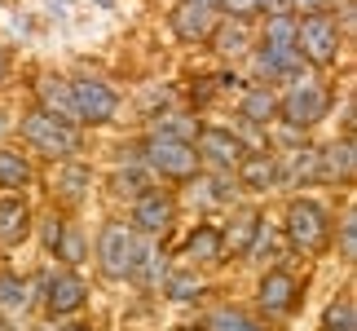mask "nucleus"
I'll return each instance as SVG.
<instances>
[{
	"mask_svg": "<svg viewBox=\"0 0 357 331\" xmlns=\"http://www.w3.org/2000/svg\"><path fill=\"white\" fill-rule=\"evenodd\" d=\"M84 190H89V168H79V163H66V168H58V195H62L66 203L84 199Z\"/></svg>",
	"mask_w": 357,
	"mask_h": 331,
	"instance_id": "a878e982",
	"label": "nucleus"
},
{
	"mask_svg": "<svg viewBox=\"0 0 357 331\" xmlns=\"http://www.w3.org/2000/svg\"><path fill=\"white\" fill-rule=\"evenodd\" d=\"M238 172H243L247 190H269L273 182H278V163H273V155H243Z\"/></svg>",
	"mask_w": 357,
	"mask_h": 331,
	"instance_id": "6ab92c4d",
	"label": "nucleus"
},
{
	"mask_svg": "<svg viewBox=\"0 0 357 331\" xmlns=\"http://www.w3.org/2000/svg\"><path fill=\"white\" fill-rule=\"evenodd\" d=\"M318 159H322V177H340V182H349V177H353V137L331 142Z\"/></svg>",
	"mask_w": 357,
	"mask_h": 331,
	"instance_id": "412c9836",
	"label": "nucleus"
},
{
	"mask_svg": "<svg viewBox=\"0 0 357 331\" xmlns=\"http://www.w3.org/2000/svg\"><path fill=\"white\" fill-rule=\"evenodd\" d=\"M291 172H296V177H322V159H318V150H296Z\"/></svg>",
	"mask_w": 357,
	"mask_h": 331,
	"instance_id": "473e14b6",
	"label": "nucleus"
},
{
	"mask_svg": "<svg viewBox=\"0 0 357 331\" xmlns=\"http://www.w3.org/2000/svg\"><path fill=\"white\" fill-rule=\"evenodd\" d=\"M102 5H115V0H102Z\"/></svg>",
	"mask_w": 357,
	"mask_h": 331,
	"instance_id": "79ce46f5",
	"label": "nucleus"
},
{
	"mask_svg": "<svg viewBox=\"0 0 357 331\" xmlns=\"http://www.w3.org/2000/svg\"><path fill=\"white\" fill-rule=\"evenodd\" d=\"M296 53H305L313 66H331L340 58V27L331 13H305L296 22Z\"/></svg>",
	"mask_w": 357,
	"mask_h": 331,
	"instance_id": "f03ea898",
	"label": "nucleus"
},
{
	"mask_svg": "<svg viewBox=\"0 0 357 331\" xmlns=\"http://www.w3.org/2000/svg\"><path fill=\"white\" fill-rule=\"evenodd\" d=\"M40 110L45 115H53V119H62V124H79V115H75V98H71V84L66 80H58V75H49V80H40Z\"/></svg>",
	"mask_w": 357,
	"mask_h": 331,
	"instance_id": "ddd939ff",
	"label": "nucleus"
},
{
	"mask_svg": "<svg viewBox=\"0 0 357 331\" xmlns=\"http://www.w3.org/2000/svg\"><path fill=\"white\" fill-rule=\"evenodd\" d=\"M26 226H31V212H26L22 199H5V203H0V247L22 243Z\"/></svg>",
	"mask_w": 357,
	"mask_h": 331,
	"instance_id": "dca6fc26",
	"label": "nucleus"
},
{
	"mask_svg": "<svg viewBox=\"0 0 357 331\" xmlns=\"http://www.w3.org/2000/svg\"><path fill=\"white\" fill-rule=\"evenodd\" d=\"M287 239H291L300 252H322L326 239H331V221H326V212L318 208L313 199H296L291 208H287Z\"/></svg>",
	"mask_w": 357,
	"mask_h": 331,
	"instance_id": "39448f33",
	"label": "nucleus"
},
{
	"mask_svg": "<svg viewBox=\"0 0 357 331\" xmlns=\"http://www.w3.org/2000/svg\"><path fill=\"white\" fill-rule=\"evenodd\" d=\"M273 110H278V98H273L269 89H252L243 98V119H252V124H269Z\"/></svg>",
	"mask_w": 357,
	"mask_h": 331,
	"instance_id": "393cba45",
	"label": "nucleus"
},
{
	"mask_svg": "<svg viewBox=\"0 0 357 331\" xmlns=\"http://www.w3.org/2000/svg\"><path fill=\"white\" fill-rule=\"evenodd\" d=\"M172 216H176V203H172L168 190H146L132 203V226L142 234H163L172 226Z\"/></svg>",
	"mask_w": 357,
	"mask_h": 331,
	"instance_id": "1a4fd4ad",
	"label": "nucleus"
},
{
	"mask_svg": "<svg viewBox=\"0 0 357 331\" xmlns=\"http://www.w3.org/2000/svg\"><path fill=\"white\" fill-rule=\"evenodd\" d=\"M195 5H208L212 9V5H221V0H195Z\"/></svg>",
	"mask_w": 357,
	"mask_h": 331,
	"instance_id": "58836bf2",
	"label": "nucleus"
},
{
	"mask_svg": "<svg viewBox=\"0 0 357 331\" xmlns=\"http://www.w3.org/2000/svg\"><path fill=\"white\" fill-rule=\"evenodd\" d=\"M256 230H260V212H238L234 221H229V230L221 234V256H247V247H252L256 239Z\"/></svg>",
	"mask_w": 357,
	"mask_h": 331,
	"instance_id": "2eb2a0df",
	"label": "nucleus"
},
{
	"mask_svg": "<svg viewBox=\"0 0 357 331\" xmlns=\"http://www.w3.org/2000/svg\"><path fill=\"white\" fill-rule=\"evenodd\" d=\"M163 287H168L172 300H195L199 296V279H195V274H168V283H163Z\"/></svg>",
	"mask_w": 357,
	"mask_h": 331,
	"instance_id": "2f4dec72",
	"label": "nucleus"
},
{
	"mask_svg": "<svg viewBox=\"0 0 357 331\" xmlns=\"http://www.w3.org/2000/svg\"><path fill=\"white\" fill-rule=\"evenodd\" d=\"M326 331H357V314H353V300H335L331 309H326Z\"/></svg>",
	"mask_w": 357,
	"mask_h": 331,
	"instance_id": "7c9ffc66",
	"label": "nucleus"
},
{
	"mask_svg": "<svg viewBox=\"0 0 357 331\" xmlns=\"http://www.w3.org/2000/svg\"><path fill=\"white\" fill-rule=\"evenodd\" d=\"M234 195H238V190H234V182H229L225 172L195 182V203H203V208H221V203H229Z\"/></svg>",
	"mask_w": 357,
	"mask_h": 331,
	"instance_id": "4be33fe9",
	"label": "nucleus"
},
{
	"mask_svg": "<svg viewBox=\"0 0 357 331\" xmlns=\"http://www.w3.org/2000/svg\"><path fill=\"white\" fill-rule=\"evenodd\" d=\"M115 190H119V195H146V190H150V168H146V163H137V168L119 172L115 177Z\"/></svg>",
	"mask_w": 357,
	"mask_h": 331,
	"instance_id": "c756f323",
	"label": "nucleus"
},
{
	"mask_svg": "<svg viewBox=\"0 0 357 331\" xmlns=\"http://www.w3.org/2000/svg\"><path fill=\"white\" fill-rule=\"evenodd\" d=\"M260 305L269 314H287L296 305V279L287 270H269L265 283H260Z\"/></svg>",
	"mask_w": 357,
	"mask_h": 331,
	"instance_id": "4468645a",
	"label": "nucleus"
},
{
	"mask_svg": "<svg viewBox=\"0 0 357 331\" xmlns=\"http://www.w3.org/2000/svg\"><path fill=\"white\" fill-rule=\"evenodd\" d=\"M132 256H137V234H132L128 226H119V221H111V226L98 234V260H102V274H106V279H128Z\"/></svg>",
	"mask_w": 357,
	"mask_h": 331,
	"instance_id": "0eeeda50",
	"label": "nucleus"
},
{
	"mask_svg": "<svg viewBox=\"0 0 357 331\" xmlns=\"http://www.w3.org/2000/svg\"><path fill=\"white\" fill-rule=\"evenodd\" d=\"M221 5L229 9V18H243V22H247L260 5H269V0H221Z\"/></svg>",
	"mask_w": 357,
	"mask_h": 331,
	"instance_id": "f704fd0d",
	"label": "nucleus"
},
{
	"mask_svg": "<svg viewBox=\"0 0 357 331\" xmlns=\"http://www.w3.org/2000/svg\"><path fill=\"white\" fill-rule=\"evenodd\" d=\"M243 155H247V150H243V142H238L229 128H203V133H199V159L216 163L221 172H225V168H238Z\"/></svg>",
	"mask_w": 357,
	"mask_h": 331,
	"instance_id": "9b49d317",
	"label": "nucleus"
},
{
	"mask_svg": "<svg viewBox=\"0 0 357 331\" xmlns=\"http://www.w3.org/2000/svg\"><path fill=\"white\" fill-rule=\"evenodd\" d=\"M340 252H344V260L357 256V221H353V212L344 216V226H340Z\"/></svg>",
	"mask_w": 357,
	"mask_h": 331,
	"instance_id": "72a5a7b5",
	"label": "nucleus"
},
{
	"mask_svg": "<svg viewBox=\"0 0 357 331\" xmlns=\"http://www.w3.org/2000/svg\"><path fill=\"white\" fill-rule=\"evenodd\" d=\"M53 5H58V9H66V5H71V0H53Z\"/></svg>",
	"mask_w": 357,
	"mask_h": 331,
	"instance_id": "ea45409f",
	"label": "nucleus"
},
{
	"mask_svg": "<svg viewBox=\"0 0 357 331\" xmlns=\"http://www.w3.org/2000/svg\"><path fill=\"white\" fill-rule=\"evenodd\" d=\"M62 331H89V327L84 323H71V327H62Z\"/></svg>",
	"mask_w": 357,
	"mask_h": 331,
	"instance_id": "4c0bfd02",
	"label": "nucleus"
},
{
	"mask_svg": "<svg viewBox=\"0 0 357 331\" xmlns=\"http://www.w3.org/2000/svg\"><path fill=\"white\" fill-rule=\"evenodd\" d=\"M84 300H89V287H84V279H79V274H71V270L53 274V279L45 283V309L53 314V318H62V314H75Z\"/></svg>",
	"mask_w": 357,
	"mask_h": 331,
	"instance_id": "9d476101",
	"label": "nucleus"
},
{
	"mask_svg": "<svg viewBox=\"0 0 357 331\" xmlns=\"http://www.w3.org/2000/svg\"><path fill=\"white\" fill-rule=\"evenodd\" d=\"M212 45H216L221 58H238V53L252 49V27H247L243 18H229L225 27H216V31H212Z\"/></svg>",
	"mask_w": 357,
	"mask_h": 331,
	"instance_id": "f3484780",
	"label": "nucleus"
},
{
	"mask_svg": "<svg viewBox=\"0 0 357 331\" xmlns=\"http://www.w3.org/2000/svg\"><path fill=\"white\" fill-rule=\"evenodd\" d=\"M172 31L185 40V45H199V40L212 36V9L208 5H195V0H185V5L172 9Z\"/></svg>",
	"mask_w": 357,
	"mask_h": 331,
	"instance_id": "f8f14e48",
	"label": "nucleus"
},
{
	"mask_svg": "<svg viewBox=\"0 0 357 331\" xmlns=\"http://www.w3.org/2000/svg\"><path fill=\"white\" fill-rule=\"evenodd\" d=\"M53 252H58V260H66V265H79V260H84V239H79V230L75 226H62Z\"/></svg>",
	"mask_w": 357,
	"mask_h": 331,
	"instance_id": "cd10ccee",
	"label": "nucleus"
},
{
	"mask_svg": "<svg viewBox=\"0 0 357 331\" xmlns=\"http://www.w3.org/2000/svg\"><path fill=\"white\" fill-rule=\"evenodd\" d=\"M296 18L291 13H269L265 22V45L256 53V71L260 75H291L296 71Z\"/></svg>",
	"mask_w": 357,
	"mask_h": 331,
	"instance_id": "f257e3e1",
	"label": "nucleus"
},
{
	"mask_svg": "<svg viewBox=\"0 0 357 331\" xmlns=\"http://www.w3.org/2000/svg\"><path fill=\"white\" fill-rule=\"evenodd\" d=\"M26 182H31V163H26L22 155H13V150H0V186L22 190Z\"/></svg>",
	"mask_w": 357,
	"mask_h": 331,
	"instance_id": "b1692460",
	"label": "nucleus"
},
{
	"mask_svg": "<svg viewBox=\"0 0 357 331\" xmlns=\"http://www.w3.org/2000/svg\"><path fill=\"white\" fill-rule=\"evenodd\" d=\"M5 128H9V124H5V115H0V133H5Z\"/></svg>",
	"mask_w": 357,
	"mask_h": 331,
	"instance_id": "a19ab883",
	"label": "nucleus"
},
{
	"mask_svg": "<svg viewBox=\"0 0 357 331\" xmlns=\"http://www.w3.org/2000/svg\"><path fill=\"white\" fill-rule=\"evenodd\" d=\"M287 5L300 9V13H322L326 5H331V0H287ZM291 9H287V13H291Z\"/></svg>",
	"mask_w": 357,
	"mask_h": 331,
	"instance_id": "c9c22d12",
	"label": "nucleus"
},
{
	"mask_svg": "<svg viewBox=\"0 0 357 331\" xmlns=\"http://www.w3.org/2000/svg\"><path fill=\"white\" fill-rule=\"evenodd\" d=\"M0 331H5V318H0Z\"/></svg>",
	"mask_w": 357,
	"mask_h": 331,
	"instance_id": "37998d69",
	"label": "nucleus"
},
{
	"mask_svg": "<svg viewBox=\"0 0 357 331\" xmlns=\"http://www.w3.org/2000/svg\"><path fill=\"white\" fill-rule=\"evenodd\" d=\"M278 110L291 128H313V124L326 115V89L318 80H296V84L287 89V98L278 102Z\"/></svg>",
	"mask_w": 357,
	"mask_h": 331,
	"instance_id": "423d86ee",
	"label": "nucleus"
},
{
	"mask_svg": "<svg viewBox=\"0 0 357 331\" xmlns=\"http://www.w3.org/2000/svg\"><path fill=\"white\" fill-rule=\"evenodd\" d=\"M22 137L40 150V155H49V159H66V155H75V150H79V133L71 128V124L45 115V110L22 115Z\"/></svg>",
	"mask_w": 357,
	"mask_h": 331,
	"instance_id": "7ed1b4c3",
	"label": "nucleus"
},
{
	"mask_svg": "<svg viewBox=\"0 0 357 331\" xmlns=\"http://www.w3.org/2000/svg\"><path fill=\"white\" fill-rule=\"evenodd\" d=\"M71 98H75L79 124H106V119L115 115V106H119V98L102 84V80H75V84H71Z\"/></svg>",
	"mask_w": 357,
	"mask_h": 331,
	"instance_id": "6e6552de",
	"label": "nucleus"
},
{
	"mask_svg": "<svg viewBox=\"0 0 357 331\" xmlns=\"http://www.w3.org/2000/svg\"><path fill=\"white\" fill-rule=\"evenodd\" d=\"M185 256L195 260V265L221 260V230H212V226H199V230L185 239Z\"/></svg>",
	"mask_w": 357,
	"mask_h": 331,
	"instance_id": "aec40b11",
	"label": "nucleus"
},
{
	"mask_svg": "<svg viewBox=\"0 0 357 331\" xmlns=\"http://www.w3.org/2000/svg\"><path fill=\"white\" fill-rule=\"evenodd\" d=\"M159 274H163V256H159V247L137 239V256H132L128 279H132L137 287H155V283H159Z\"/></svg>",
	"mask_w": 357,
	"mask_h": 331,
	"instance_id": "a211bd4d",
	"label": "nucleus"
},
{
	"mask_svg": "<svg viewBox=\"0 0 357 331\" xmlns=\"http://www.w3.org/2000/svg\"><path fill=\"white\" fill-rule=\"evenodd\" d=\"M203 331H265L256 318H247V314L238 309H216L208 323H203Z\"/></svg>",
	"mask_w": 357,
	"mask_h": 331,
	"instance_id": "bb28decb",
	"label": "nucleus"
},
{
	"mask_svg": "<svg viewBox=\"0 0 357 331\" xmlns=\"http://www.w3.org/2000/svg\"><path fill=\"white\" fill-rule=\"evenodd\" d=\"M62 226H66V221H58V216H49V221H45V243H49V247L58 243V234H62Z\"/></svg>",
	"mask_w": 357,
	"mask_h": 331,
	"instance_id": "e433bc0d",
	"label": "nucleus"
},
{
	"mask_svg": "<svg viewBox=\"0 0 357 331\" xmlns=\"http://www.w3.org/2000/svg\"><path fill=\"white\" fill-rule=\"evenodd\" d=\"M142 163L159 177H172V182H190L199 172V150L190 142H172V137H150Z\"/></svg>",
	"mask_w": 357,
	"mask_h": 331,
	"instance_id": "20e7f679",
	"label": "nucleus"
},
{
	"mask_svg": "<svg viewBox=\"0 0 357 331\" xmlns=\"http://www.w3.org/2000/svg\"><path fill=\"white\" fill-rule=\"evenodd\" d=\"M26 305H31V287H26V279H13V274H5V279H0V309L26 314Z\"/></svg>",
	"mask_w": 357,
	"mask_h": 331,
	"instance_id": "5701e85b",
	"label": "nucleus"
},
{
	"mask_svg": "<svg viewBox=\"0 0 357 331\" xmlns=\"http://www.w3.org/2000/svg\"><path fill=\"white\" fill-rule=\"evenodd\" d=\"M195 133H199V124L190 119V115H163L155 124V137H172V142H190Z\"/></svg>",
	"mask_w": 357,
	"mask_h": 331,
	"instance_id": "c85d7f7f",
	"label": "nucleus"
}]
</instances>
